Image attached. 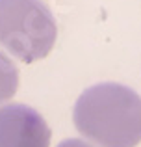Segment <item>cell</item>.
Here are the masks:
<instances>
[{
    "label": "cell",
    "mask_w": 141,
    "mask_h": 147,
    "mask_svg": "<svg viewBox=\"0 0 141 147\" xmlns=\"http://www.w3.org/2000/svg\"><path fill=\"white\" fill-rule=\"evenodd\" d=\"M19 88V71L9 56L0 50V104L15 95Z\"/></svg>",
    "instance_id": "4"
},
{
    "label": "cell",
    "mask_w": 141,
    "mask_h": 147,
    "mask_svg": "<svg viewBox=\"0 0 141 147\" xmlns=\"http://www.w3.org/2000/svg\"><path fill=\"white\" fill-rule=\"evenodd\" d=\"M58 37L54 15L41 0H0V45L17 60H43Z\"/></svg>",
    "instance_id": "2"
},
{
    "label": "cell",
    "mask_w": 141,
    "mask_h": 147,
    "mask_svg": "<svg viewBox=\"0 0 141 147\" xmlns=\"http://www.w3.org/2000/svg\"><path fill=\"white\" fill-rule=\"evenodd\" d=\"M50 129L32 106L11 102L0 106V147H48Z\"/></svg>",
    "instance_id": "3"
},
{
    "label": "cell",
    "mask_w": 141,
    "mask_h": 147,
    "mask_svg": "<svg viewBox=\"0 0 141 147\" xmlns=\"http://www.w3.org/2000/svg\"><path fill=\"white\" fill-rule=\"evenodd\" d=\"M58 147H95V145L87 144V142H84V140H74V138H71V140H63Z\"/></svg>",
    "instance_id": "5"
},
{
    "label": "cell",
    "mask_w": 141,
    "mask_h": 147,
    "mask_svg": "<svg viewBox=\"0 0 141 147\" xmlns=\"http://www.w3.org/2000/svg\"><path fill=\"white\" fill-rule=\"evenodd\" d=\"M72 121L100 147H136L141 142V97L123 84H95L78 97Z\"/></svg>",
    "instance_id": "1"
}]
</instances>
